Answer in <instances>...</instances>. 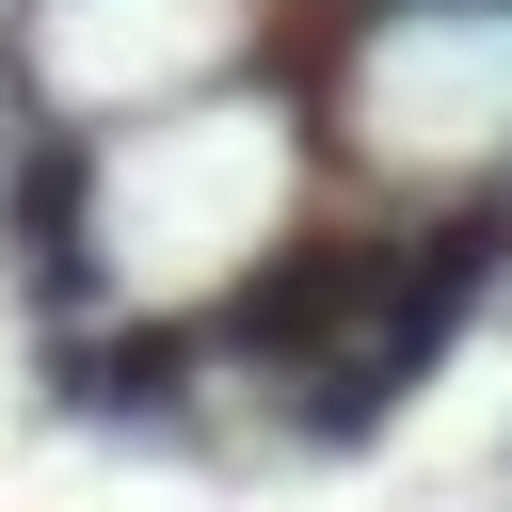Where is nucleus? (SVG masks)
I'll use <instances>...</instances> for the list:
<instances>
[{"instance_id": "nucleus-1", "label": "nucleus", "mask_w": 512, "mask_h": 512, "mask_svg": "<svg viewBox=\"0 0 512 512\" xmlns=\"http://www.w3.org/2000/svg\"><path fill=\"white\" fill-rule=\"evenodd\" d=\"M368 304H384V240H368V224H304V240H272V256L208 304V368L288 400L304 368H336V352L368 336Z\"/></svg>"}, {"instance_id": "nucleus-2", "label": "nucleus", "mask_w": 512, "mask_h": 512, "mask_svg": "<svg viewBox=\"0 0 512 512\" xmlns=\"http://www.w3.org/2000/svg\"><path fill=\"white\" fill-rule=\"evenodd\" d=\"M496 288H512V176H464L448 208H416V224L384 240V304H368V336H352V352L416 400V384L480 336V304H496Z\"/></svg>"}, {"instance_id": "nucleus-3", "label": "nucleus", "mask_w": 512, "mask_h": 512, "mask_svg": "<svg viewBox=\"0 0 512 512\" xmlns=\"http://www.w3.org/2000/svg\"><path fill=\"white\" fill-rule=\"evenodd\" d=\"M32 384L64 432H112V448H208V320H80V336H32Z\"/></svg>"}]
</instances>
